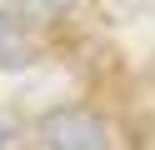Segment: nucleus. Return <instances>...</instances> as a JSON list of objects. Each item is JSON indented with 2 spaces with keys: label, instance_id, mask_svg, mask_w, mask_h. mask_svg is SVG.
Segmentation results:
<instances>
[{
  "label": "nucleus",
  "instance_id": "1",
  "mask_svg": "<svg viewBox=\"0 0 155 150\" xmlns=\"http://www.w3.org/2000/svg\"><path fill=\"white\" fill-rule=\"evenodd\" d=\"M45 145L50 150H110V130L95 110L70 105V110H55L45 120Z\"/></svg>",
  "mask_w": 155,
  "mask_h": 150
},
{
  "label": "nucleus",
  "instance_id": "2",
  "mask_svg": "<svg viewBox=\"0 0 155 150\" xmlns=\"http://www.w3.org/2000/svg\"><path fill=\"white\" fill-rule=\"evenodd\" d=\"M30 60H35V45L25 40V30L0 10V70H20V65H30Z\"/></svg>",
  "mask_w": 155,
  "mask_h": 150
},
{
  "label": "nucleus",
  "instance_id": "3",
  "mask_svg": "<svg viewBox=\"0 0 155 150\" xmlns=\"http://www.w3.org/2000/svg\"><path fill=\"white\" fill-rule=\"evenodd\" d=\"M20 5L25 20H40V25H55V20H65L75 10V0H15Z\"/></svg>",
  "mask_w": 155,
  "mask_h": 150
}]
</instances>
